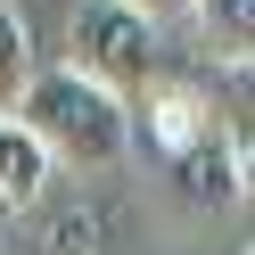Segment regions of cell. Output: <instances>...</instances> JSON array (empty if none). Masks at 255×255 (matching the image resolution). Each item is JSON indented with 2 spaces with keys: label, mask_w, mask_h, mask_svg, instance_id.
I'll return each mask as SVG.
<instances>
[{
  "label": "cell",
  "mask_w": 255,
  "mask_h": 255,
  "mask_svg": "<svg viewBox=\"0 0 255 255\" xmlns=\"http://www.w3.org/2000/svg\"><path fill=\"white\" fill-rule=\"evenodd\" d=\"M17 124L50 148L58 173H107L132 148V107H124V91L91 83V74H74V66H41L33 91L17 99Z\"/></svg>",
  "instance_id": "obj_1"
},
{
  "label": "cell",
  "mask_w": 255,
  "mask_h": 255,
  "mask_svg": "<svg viewBox=\"0 0 255 255\" xmlns=\"http://www.w3.org/2000/svg\"><path fill=\"white\" fill-rule=\"evenodd\" d=\"M66 66L107 83V91H148L156 83V17L140 0H74Z\"/></svg>",
  "instance_id": "obj_2"
},
{
  "label": "cell",
  "mask_w": 255,
  "mask_h": 255,
  "mask_svg": "<svg viewBox=\"0 0 255 255\" xmlns=\"http://www.w3.org/2000/svg\"><path fill=\"white\" fill-rule=\"evenodd\" d=\"M140 132H148V148L165 156V165H181L189 148L214 140V99H206L198 83H181V74H156V83L140 91Z\"/></svg>",
  "instance_id": "obj_3"
},
{
  "label": "cell",
  "mask_w": 255,
  "mask_h": 255,
  "mask_svg": "<svg viewBox=\"0 0 255 255\" xmlns=\"http://www.w3.org/2000/svg\"><path fill=\"white\" fill-rule=\"evenodd\" d=\"M50 181H58L50 148H41L17 116H0V214H33V206L50 198Z\"/></svg>",
  "instance_id": "obj_4"
},
{
  "label": "cell",
  "mask_w": 255,
  "mask_h": 255,
  "mask_svg": "<svg viewBox=\"0 0 255 255\" xmlns=\"http://www.w3.org/2000/svg\"><path fill=\"white\" fill-rule=\"evenodd\" d=\"M189 33L222 66H255V0H189Z\"/></svg>",
  "instance_id": "obj_5"
},
{
  "label": "cell",
  "mask_w": 255,
  "mask_h": 255,
  "mask_svg": "<svg viewBox=\"0 0 255 255\" xmlns=\"http://www.w3.org/2000/svg\"><path fill=\"white\" fill-rule=\"evenodd\" d=\"M33 33H25V17H17V0H0V116H17V99L33 91Z\"/></svg>",
  "instance_id": "obj_6"
},
{
  "label": "cell",
  "mask_w": 255,
  "mask_h": 255,
  "mask_svg": "<svg viewBox=\"0 0 255 255\" xmlns=\"http://www.w3.org/2000/svg\"><path fill=\"white\" fill-rule=\"evenodd\" d=\"M173 173H181V189H189V198H239V148H231L222 132L206 140V148H189Z\"/></svg>",
  "instance_id": "obj_7"
},
{
  "label": "cell",
  "mask_w": 255,
  "mask_h": 255,
  "mask_svg": "<svg viewBox=\"0 0 255 255\" xmlns=\"http://www.w3.org/2000/svg\"><path fill=\"white\" fill-rule=\"evenodd\" d=\"M222 99H231L239 116L255 124V66H222Z\"/></svg>",
  "instance_id": "obj_8"
},
{
  "label": "cell",
  "mask_w": 255,
  "mask_h": 255,
  "mask_svg": "<svg viewBox=\"0 0 255 255\" xmlns=\"http://www.w3.org/2000/svg\"><path fill=\"white\" fill-rule=\"evenodd\" d=\"M239 198H247V214H255V132L239 140Z\"/></svg>",
  "instance_id": "obj_9"
},
{
  "label": "cell",
  "mask_w": 255,
  "mask_h": 255,
  "mask_svg": "<svg viewBox=\"0 0 255 255\" xmlns=\"http://www.w3.org/2000/svg\"><path fill=\"white\" fill-rule=\"evenodd\" d=\"M140 8H148V17H156V8H165V0H140ZM181 8H189V0H181Z\"/></svg>",
  "instance_id": "obj_10"
},
{
  "label": "cell",
  "mask_w": 255,
  "mask_h": 255,
  "mask_svg": "<svg viewBox=\"0 0 255 255\" xmlns=\"http://www.w3.org/2000/svg\"><path fill=\"white\" fill-rule=\"evenodd\" d=\"M247 255H255V247H247Z\"/></svg>",
  "instance_id": "obj_11"
}]
</instances>
